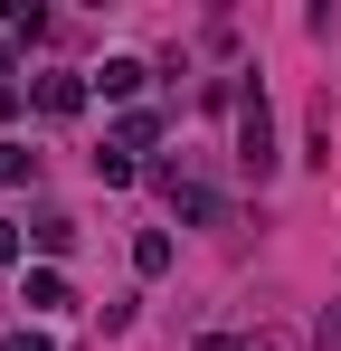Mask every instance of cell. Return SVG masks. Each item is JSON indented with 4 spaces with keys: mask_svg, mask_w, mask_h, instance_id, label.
<instances>
[{
    "mask_svg": "<svg viewBox=\"0 0 341 351\" xmlns=\"http://www.w3.org/2000/svg\"><path fill=\"white\" fill-rule=\"evenodd\" d=\"M237 171L256 180H275V105H266V76H247L237 86Z\"/></svg>",
    "mask_w": 341,
    "mask_h": 351,
    "instance_id": "cell-1",
    "label": "cell"
},
{
    "mask_svg": "<svg viewBox=\"0 0 341 351\" xmlns=\"http://www.w3.org/2000/svg\"><path fill=\"white\" fill-rule=\"evenodd\" d=\"M152 180H162L170 219H190V228H227V199H218V190H209V180H199V171H180V162H162V171H152Z\"/></svg>",
    "mask_w": 341,
    "mask_h": 351,
    "instance_id": "cell-2",
    "label": "cell"
},
{
    "mask_svg": "<svg viewBox=\"0 0 341 351\" xmlns=\"http://www.w3.org/2000/svg\"><path fill=\"white\" fill-rule=\"evenodd\" d=\"M29 95H38V114H48V123H76V114H86V95H95V76H38Z\"/></svg>",
    "mask_w": 341,
    "mask_h": 351,
    "instance_id": "cell-3",
    "label": "cell"
},
{
    "mask_svg": "<svg viewBox=\"0 0 341 351\" xmlns=\"http://www.w3.org/2000/svg\"><path fill=\"white\" fill-rule=\"evenodd\" d=\"M19 304H29V313H66V304H76V285H66L57 266H38V276L19 285Z\"/></svg>",
    "mask_w": 341,
    "mask_h": 351,
    "instance_id": "cell-4",
    "label": "cell"
},
{
    "mask_svg": "<svg viewBox=\"0 0 341 351\" xmlns=\"http://www.w3.org/2000/svg\"><path fill=\"white\" fill-rule=\"evenodd\" d=\"M142 76H152L142 58H105V66H95V95H114V105H123V95H142Z\"/></svg>",
    "mask_w": 341,
    "mask_h": 351,
    "instance_id": "cell-5",
    "label": "cell"
},
{
    "mask_svg": "<svg viewBox=\"0 0 341 351\" xmlns=\"http://www.w3.org/2000/svg\"><path fill=\"white\" fill-rule=\"evenodd\" d=\"M133 276H170V228H142V237H133Z\"/></svg>",
    "mask_w": 341,
    "mask_h": 351,
    "instance_id": "cell-6",
    "label": "cell"
},
{
    "mask_svg": "<svg viewBox=\"0 0 341 351\" xmlns=\"http://www.w3.org/2000/svg\"><path fill=\"white\" fill-rule=\"evenodd\" d=\"M38 29H48L38 0H0V38H38Z\"/></svg>",
    "mask_w": 341,
    "mask_h": 351,
    "instance_id": "cell-7",
    "label": "cell"
},
{
    "mask_svg": "<svg viewBox=\"0 0 341 351\" xmlns=\"http://www.w3.org/2000/svg\"><path fill=\"white\" fill-rule=\"evenodd\" d=\"M19 180H38V152H29V143H10V133H0V190H19Z\"/></svg>",
    "mask_w": 341,
    "mask_h": 351,
    "instance_id": "cell-8",
    "label": "cell"
},
{
    "mask_svg": "<svg viewBox=\"0 0 341 351\" xmlns=\"http://www.w3.org/2000/svg\"><path fill=\"white\" fill-rule=\"evenodd\" d=\"M95 180H105V190H133L142 162H133V152H95Z\"/></svg>",
    "mask_w": 341,
    "mask_h": 351,
    "instance_id": "cell-9",
    "label": "cell"
},
{
    "mask_svg": "<svg viewBox=\"0 0 341 351\" xmlns=\"http://www.w3.org/2000/svg\"><path fill=\"white\" fill-rule=\"evenodd\" d=\"M152 133H162V114H123V123H114V152H142Z\"/></svg>",
    "mask_w": 341,
    "mask_h": 351,
    "instance_id": "cell-10",
    "label": "cell"
},
{
    "mask_svg": "<svg viewBox=\"0 0 341 351\" xmlns=\"http://www.w3.org/2000/svg\"><path fill=\"white\" fill-rule=\"evenodd\" d=\"M29 237H38L48 256H66V247H76V219H57V209H48V219H38V228H29Z\"/></svg>",
    "mask_w": 341,
    "mask_h": 351,
    "instance_id": "cell-11",
    "label": "cell"
},
{
    "mask_svg": "<svg viewBox=\"0 0 341 351\" xmlns=\"http://www.w3.org/2000/svg\"><path fill=\"white\" fill-rule=\"evenodd\" d=\"M0 351H57V342H48V332H38V323H19V332H10V342H0Z\"/></svg>",
    "mask_w": 341,
    "mask_h": 351,
    "instance_id": "cell-12",
    "label": "cell"
},
{
    "mask_svg": "<svg viewBox=\"0 0 341 351\" xmlns=\"http://www.w3.org/2000/svg\"><path fill=\"white\" fill-rule=\"evenodd\" d=\"M313 342H323V351H341V304L323 313V323H313Z\"/></svg>",
    "mask_w": 341,
    "mask_h": 351,
    "instance_id": "cell-13",
    "label": "cell"
},
{
    "mask_svg": "<svg viewBox=\"0 0 341 351\" xmlns=\"http://www.w3.org/2000/svg\"><path fill=\"white\" fill-rule=\"evenodd\" d=\"M0 266H19V228L10 219H0Z\"/></svg>",
    "mask_w": 341,
    "mask_h": 351,
    "instance_id": "cell-14",
    "label": "cell"
},
{
    "mask_svg": "<svg viewBox=\"0 0 341 351\" xmlns=\"http://www.w3.org/2000/svg\"><path fill=\"white\" fill-rule=\"evenodd\" d=\"M199 351H247V342H237V332H199Z\"/></svg>",
    "mask_w": 341,
    "mask_h": 351,
    "instance_id": "cell-15",
    "label": "cell"
},
{
    "mask_svg": "<svg viewBox=\"0 0 341 351\" xmlns=\"http://www.w3.org/2000/svg\"><path fill=\"white\" fill-rule=\"evenodd\" d=\"M0 86H10V38H0Z\"/></svg>",
    "mask_w": 341,
    "mask_h": 351,
    "instance_id": "cell-16",
    "label": "cell"
}]
</instances>
